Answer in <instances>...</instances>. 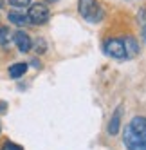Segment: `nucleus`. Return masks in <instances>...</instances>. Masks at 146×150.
Wrapping results in <instances>:
<instances>
[{"instance_id": "f257e3e1", "label": "nucleus", "mask_w": 146, "mask_h": 150, "mask_svg": "<svg viewBox=\"0 0 146 150\" xmlns=\"http://www.w3.org/2000/svg\"><path fill=\"white\" fill-rule=\"evenodd\" d=\"M78 11L87 22H92V24H98L103 18V9L99 7L98 0H79L78 2Z\"/></svg>"}, {"instance_id": "f03ea898", "label": "nucleus", "mask_w": 146, "mask_h": 150, "mask_svg": "<svg viewBox=\"0 0 146 150\" xmlns=\"http://www.w3.org/2000/svg\"><path fill=\"white\" fill-rule=\"evenodd\" d=\"M123 143L128 150H146V136L141 134V132H135L133 128H130L126 125L124 127Z\"/></svg>"}, {"instance_id": "7ed1b4c3", "label": "nucleus", "mask_w": 146, "mask_h": 150, "mask_svg": "<svg viewBox=\"0 0 146 150\" xmlns=\"http://www.w3.org/2000/svg\"><path fill=\"white\" fill-rule=\"evenodd\" d=\"M49 16H51V11L45 4H33L27 13L29 24H34V25H44L45 22H49Z\"/></svg>"}, {"instance_id": "20e7f679", "label": "nucleus", "mask_w": 146, "mask_h": 150, "mask_svg": "<svg viewBox=\"0 0 146 150\" xmlns=\"http://www.w3.org/2000/svg\"><path fill=\"white\" fill-rule=\"evenodd\" d=\"M105 52L108 56L116 60H126V52H124V44L123 38H112L105 44Z\"/></svg>"}, {"instance_id": "39448f33", "label": "nucleus", "mask_w": 146, "mask_h": 150, "mask_svg": "<svg viewBox=\"0 0 146 150\" xmlns=\"http://www.w3.org/2000/svg\"><path fill=\"white\" fill-rule=\"evenodd\" d=\"M13 40H15V44H16V47H18L20 52H29L31 47H33L31 36L25 33V31H16L15 36H13Z\"/></svg>"}, {"instance_id": "423d86ee", "label": "nucleus", "mask_w": 146, "mask_h": 150, "mask_svg": "<svg viewBox=\"0 0 146 150\" xmlns=\"http://www.w3.org/2000/svg\"><path fill=\"white\" fill-rule=\"evenodd\" d=\"M121 117H123V107H117L116 112L112 114L110 121H108V128H107V130H108L110 136H116L119 132V128H121Z\"/></svg>"}, {"instance_id": "0eeeda50", "label": "nucleus", "mask_w": 146, "mask_h": 150, "mask_svg": "<svg viewBox=\"0 0 146 150\" xmlns=\"http://www.w3.org/2000/svg\"><path fill=\"white\" fill-rule=\"evenodd\" d=\"M123 44H124V52H126V60L128 58H133L135 54H139V44L133 36H124L123 38Z\"/></svg>"}, {"instance_id": "6e6552de", "label": "nucleus", "mask_w": 146, "mask_h": 150, "mask_svg": "<svg viewBox=\"0 0 146 150\" xmlns=\"http://www.w3.org/2000/svg\"><path fill=\"white\" fill-rule=\"evenodd\" d=\"M27 72V63H15V65L9 67V76L13 80H18L20 76H24Z\"/></svg>"}, {"instance_id": "1a4fd4ad", "label": "nucleus", "mask_w": 146, "mask_h": 150, "mask_svg": "<svg viewBox=\"0 0 146 150\" xmlns=\"http://www.w3.org/2000/svg\"><path fill=\"white\" fill-rule=\"evenodd\" d=\"M7 18H9V22H13L15 25H25V24H29V18L25 16V15H22V13H9L7 15Z\"/></svg>"}, {"instance_id": "9d476101", "label": "nucleus", "mask_w": 146, "mask_h": 150, "mask_svg": "<svg viewBox=\"0 0 146 150\" xmlns=\"http://www.w3.org/2000/svg\"><path fill=\"white\" fill-rule=\"evenodd\" d=\"M9 42H11V33H9L7 27H0V45L7 47Z\"/></svg>"}, {"instance_id": "9b49d317", "label": "nucleus", "mask_w": 146, "mask_h": 150, "mask_svg": "<svg viewBox=\"0 0 146 150\" xmlns=\"http://www.w3.org/2000/svg\"><path fill=\"white\" fill-rule=\"evenodd\" d=\"M9 4L15 6V7H25L31 4V0H9Z\"/></svg>"}, {"instance_id": "f8f14e48", "label": "nucleus", "mask_w": 146, "mask_h": 150, "mask_svg": "<svg viewBox=\"0 0 146 150\" xmlns=\"http://www.w3.org/2000/svg\"><path fill=\"white\" fill-rule=\"evenodd\" d=\"M2 150H24V148L18 146V145H15V143H11V141H7V143L2 146Z\"/></svg>"}, {"instance_id": "ddd939ff", "label": "nucleus", "mask_w": 146, "mask_h": 150, "mask_svg": "<svg viewBox=\"0 0 146 150\" xmlns=\"http://www.w3.org/2000/svg\"><path fill=\"white\" fill-rule=\"evenodd\" d=\"M31 63H33V67H36V69H40V67H41V63H40L38 60H33Z\"/></svg>"}, {"instance_id": "4468645a", "label": "nucleus", "mask_w": 146, "mask_h": 150, "mask_svg": "<svg viewBox=\"0 0 146 150\" xmlns=\"http://www.w3.org/2000/svg\"><path fill=\"white\" fill-rule=\"evenodd\" d=\"M6 110V103H0V112H4Z\"/></svg>"}, {"instance_id": "2eb2a0df", "label": "nucleus", "mask_w": 146, "mask_h": 150, "mask_svg": "<svg viewBox=\"0 0 146 150\" xmlns=\"http://www.w3.org/2000/svg\"><path fill=\"white\" fill-rule=\"evenodd\" d=\"M142 40H144V42H146V27H144V29H142Z\"/></svg>"}, {"instance_id": "dca6fc26", "label": "nucleus", "mask_w": 146, "mask_h": 150, "mask_svg": "<svg viewBox=\"0 0 146 150\" xmlns=\"http://www.w3.org/2000/svg\"><path fill=\"white\" fill-rule=\"evenodd\" d=\"M49 4H56V2H60V0H47Z\"/></svg>"}]
</instances>
